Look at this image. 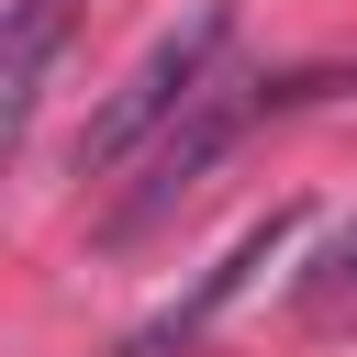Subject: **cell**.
<instances>
[{"instance_id":"obj_2","label":"cell","mask_w":357,"mask_h":357,"mask_svg":"<svg viewBox=\"0 0 357 357\" xmlns=\"http://www.w3.org/2000/svg\"><path fill=\"white\" fill-rule=\"evenodd\" d=\"M257 112H268V78L223 67V78H212V89H201V100H190V112H178L156 145H145V178H134V201L112 212V234H145L156 212H178V201L201 190V167H212V156H223V145H234Z\"/></svg>"},{"instance_id":"obj_5","label":"cell","mask_w":357,"mask_h":357,"mask_svg":"<svg viewBox=\"0 0 357 357\" xmlns=\"http://www.w3.org/2000/svg\"><path fill=\"white\" fill-rule=\"evenodd\" d=\"M290 301H301V324H357V223H346V234H324V257L301 268V290H290Z\"/></svg>"},{"instance_id":"obj_6","label":"cell","mask_w":357,"mask_h":357,"mask_svg":"<svg viewBox=\"0 0 357 357\" xmlns=\"http://www.w3.org/2000/svg\"><path fill=\"white\" fill-rule=\"evenodd\" d=\"M290 100H357V56H346V67H290V78H268V112H290Z\"/></svg>"},{"instance_id":"obj_3","label":"cell","mask_w":357,"mask_h":357,"mask_svg":"<svg viewBox=\"0 0 357 357\" xmlns=\"http://www.w3.org/2000/svg\"><path fill=\"white\" fill-rule=\"evenodd\" d=\"M290 234H301V212L245 223V234H234V245H223V257H212V268H201V279L156 312V324H134V335H123V357H190V346H201V335H212V324H223V312H234V301H245V290L290 257Z\"/></svg>"},{"instance_id":"obj_4","label":"cell","mask_w":357,"mask_h":357,"mask_svg":"<svg viewBox=\"0 0 357 357\" xmlns=\"http://www.w3.org/2000/svg\"><path fill=\"white\" fill-rule=\"evenodd\" d=\"M67 22H78V0H11L0 11V167H11L22 123H33V89H45L56 45H67Z\"/></svg>"},{"instance_id":"obj_1","label":"cell","mask_w":357,"mask_h":357,"mask_svg":"<svg viewBox=\"0 0 357 357\" xmlns=\"http://www.w3.org/2000/svg\"><path fill=\"white\" fill-rule=\"evenodd\" d=\"M223 45H234V0H201L190 22H167V33L134 56V78L89 112V134H78V178H112L123 156H145V145L223 78Z\"/></svg>"}]
</instances>
